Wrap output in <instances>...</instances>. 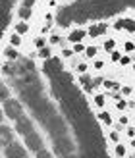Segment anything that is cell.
<instances>
[{
	"instance_id": "obj_1",
	"label": "cell",
	"mask_w": 135,
	"mask_h": 158,
	"mask_svg": "<svg viewBox=\"0 0 135 158\" xmlns=\"http://www.w3.org/2000/svg\"><path fill=\"white\" fill-rule=\"evenodd\" d=\"M54 148H56V152L62 154V156H68V154H74L71 151H74V143L66 137V133L64 135H56L54 137Z\"/></svg>"
},
{
	"instance_id": "obj_2",
	"label": "cell",
	"mask_w": 135,
	"mask_h": 158,
	"mask_svg": "<svg viewBox=\"0 0 135 158\" xmlns=\"http://www.w3.org/2000/svg\"><path fill=\"white\" fill-rule=\"evenodd\" d=\"M4 114L8 118H12V120H19V118H23V108L18 100L10 98V100L4 102Z\"/></svg>"
},
{
	"instance_id": "obj_3",
	"label": "cell",
	"mask_w": 135,
	"mask_h": 158,
	"mask_svg": "<svg viewBox=\"0 0 135 158\" xmlns=\"http://www.w3.org/2000/svg\"><path fill=\"white\" fill-rule=\"evenodd\" d=\"M4 148H6V151H4L6 152V158H27V151L19 143H15V141H14L12 145L4 147Z\"/></svg>"
},
{
	"instance_id": "obj_4",
	"label": "cell",
	"mask_w": 135,
	"mask_h": 158,
	"mask_svg": "<svg viewBox=\"0 0 135 158\" xmlns=\"http://www.w3.org/2000/svg\"><path fill=\"white\" fill-rule=\"evenodd\" d=\"M44 72H46V75H50V77H58L62 73V62H60V58L46 60L44 62Z\"/></svg>"
},
{
	"instance_id": "obj_5",
	"label": "cell",
	"mask_w": 135,
	"mask_h": 158,
	"mask_svg": "<svg viewBox=\"0 0 135 158\" xmlns=\"http://www.w3.org/2000/svg\"><path fill=\"white\" fill-rule=\"evenodd\" d=\"M25 145L29 147V151H35V152L43 151V139L35 131H31V133H27V135H25Z\"/></svg>"
},
{
	"instance_id": "obj_6",
	"label": "cell",
	"mask_w": 135,
	"mask_h": 158,
	"mask_svg": "<svg viewBox=\"0 0 135 158\" xmlns=\"http://www.w3.org/2000/svg\"><path fill=\"white\" fill-rule=\"evenodd\" d=\"M114 29L116 31H128V33H135V19H128V18H122L114 23Z\"/></svg>"
},
{
	"instance_id": "obj_7",
	"label": "cell",
	"mask_w": 135,
	"mask_h": 158,
	"mask_svg": "<svg viewBox=\"0 0 135 158\" xmlns=\"http://www.w3.org/2000/svg\"><path fill=\"white\" fill-rule=\"evenodd\" d=\"M15 131H18V133H21V135L25 137L27 133H31V131H33V123H31V120H29V118H25V116H23V118H19V120H18V123H15Z\"/></svg>"
},
{
	"instance_id": "obj_8",
	"label": "cell",
	"mask_w": 135,
	"mask_h": 158,
	"mask_svg": "<svg viewBox=\"0 0 135 158\" xmlns=\"http://www.w3.org/2000/svg\"><path fill=\"white\" fill-rule=\"evenodd\" d=\"M89 35L85 29H81V27H75V29H71L70 31V35H68V41L71 43V44H75V43H81L83 39Z\"/></svg>"
},
{
	"instance_id": "obj_9",
	"label": "cell",
	"mask_w": 135,
	"mask_h": 158,
	"mask_svg": "<svg viewBox=\"0 0 135 158\" xmlns=\"http://www.w3.org/2000/svg\"><path fill=\"white\" fill-rule=\"evenodd\" d=\"M106 29H108V25H106V23H93V25L89 27V29H87V33H89V37H100V35H104L106 33Z\"/></svg>"
},
{
	"instance_id": "obj_10",
	"label": "cell",
	"mask_w": 135,
	"mask_h": 158,
	"mask_svg": "<svg viewBox=\"0 0 135 158\" xmlns=\"http://www.w3.org/2000/svg\"><path fill=\"white\" fill-rule=\"evenodd\" d=\"M14 143V133L12 129L8 127V125H2V145L8 147V145H12Z\"/></svg>"
},
{
	"instance_id": "obj_11",
	"label": "cell",
	"mask_w": 135,
	"mask_h": 158,
	"mask_svg": "<svg viewBox=\"0 0 135 158\" xmlns=\"http://www.w3.org/2000/svg\"><path fill=\"white\" fill-rule=\"evenodd\" d=\"M18 15H19L21 21H27V19H31V15H33V10H31V8H25V6H19Z\"/></svg>"
},
{
	"instance_id": "obj_12",
	"label": "cell",
	"mask_w": 135,
	"mask_h": 158,
	"mask_svg": "<svg viewBox=\"0 0 135 158\" xmlns=\"http://www.w3.org/2000/svg\"><path fill=\"white\" fill-rule=\"evenodd\" d=\"M14 33H18V35H25V33H29V23H27V21L15 23V25H14Z\"/></svg>"
},
{
	"instance_id": "obj_13",
	"label": "cell",
	"mask_w": 135,
	"mask_h": 158,
	"mask_svg": "<svg viewBox=\"0 0 135 158\" xmlns=\"http://www.w3.org/2000/svg\"><path fill=\"white\" fill-rule=\"evenodd\" d=\"M99 120H100V123H104V125H112V123H114V120H112V114H110V112H106V110H102V112H99Z\"/></svg>"
},
{
	"instance_id": "obj_14",
	"label": "cell",
	"mask_w": 135,
	"mask_h": 158,
	"mask_svg": "<svg viewBox=\"0 0 135 158\" xmlns=\"http://www.w3.org/2000/svg\"><path fill=\"white\" fill-rule=\"evenodd\" d=\"M4 58L14 62V60H18V58H19V54H18V50H15L14 46H8V48L4 50Z\"/></svg>"
},
{
	"instance_id": "obj_15",
	"label": "cell",
	"mask_w": 135,
	"mask_h": 158,
	"mask_svg": "<svg viewBox=\"0 0 135 158\" xmlns=\"http://www.w3.org/2000/svg\"><path fill=\"white\" fill-rule=\"evenodd\" d=\"M93 102H95V106H97V108H104L106 106V94H95V97H93Z\"/></svg>"
},
{
	"instance_id": "obj_16",
	"label": "cell",
	"mask_w": 135,
	"mask_h": 158,
	"mask_svg": "<svg viewBox=\"0 0 135 158\" xmlns=\"http://www.w3.org/2000/svg\"><path fill=\"white\" fill-rule=\"evenodd\" d=\"M102 48H104L106 52H114V50H116V39H104Z\"/></svg>"
},
{
	"instance_id": "obj_17",
	"label": "cell",
	"mask_w": 135,
	"mask_h": 158,
	"mask_svg": "<svg viewBox=\"0 0 135 158\" xmlns=\"http://www.w3.org/2000/svg\"><path fill=\"white\" fill-rule=\"evenodd\" d=\"M8 41H10V46H14V48H18V46L21 44V35H18V33H12Z\"/></svg>"
},
{
	"instance_id": "obj_18",
	"label": "cell",
	"mask_w": 135,
	"mask_h": 158,
	"mask_svg": "<svg viewBox=\"0 0 135 158\" xmlns=\"http://www.w3.org/2000/svg\"><path fill=\"white\" fill-rule=\"evenodd\" d=\"M97 54H99V48H97V46H95V44H91V46H87V50H85V56L87 58H97Z\"/></svg>"
},
{
	"instance_id": "obj_19",
	"label": "cell",
	"mask_w": 135,
	"mask_h": 158,
	"mask_svg": "<svg viewBox=\"0 0 135 158\" xmlns=\"http://www.w3.org/2000/svg\"><path fill=\"white\" fill-rule=\"evenodd\" d=\"M39 58H43L44 62L52 58V52H50V48H49V46H44V48H41V50H39Z\"/></svg>"
},
{
	"instance_id": "obj_20",
	"label": "cell",
	"mask_w": 135,
	"mask_h": 158,
	"mask_svg": "<svg viewBox=\"0 0 135 158\" xmlns=\"http://www.w3.org/2000/svg\"><path fill=\"white\" fill-rule=\"evenodd\" d=\"M114 151H116V156L118 158H124L125 154H128V148H125V145H116V148H114Z\"/></svg>"
},
{
	"instance_id": "obj_21",
	"label": "cell",
	"mask_w": 135,
	"mask_h": 158,
	"mask_svg": "<svg viewBox=\"0 0 135 158\" xmlns=\"http://www.w3.org/2000/svg\"><path fill=\"white\" fill-rule=\"evenodd\" d=\"M71 50H74V54H85L87 46H85L83 43H75L74 46H71Z\"/></svg>"
},
{
	"instance_id": "obj_22",
	"label": "cell",
	"mask_w": 135,
	"mask_h": 158,
	"mask_svg": "<svg viewBox=\"0 0 135 158\" xmlns=\"http://www.w3.org/2000/svg\"><path fill=\"white\" fill-rule=\"evenodd\" d=\"M120 60H122V52H120V50L110 52V62H114V64H120Z\"/></svg>"
},
{
	"instance_id": "obj_23",
	"label": "cell",
	"mask_w": 135,
	"mask_h": 158,
	"mask_svg": "<svg viewBox=\"0 0 135 158\" xmlns=\"http://www.w3.org/2000/svg\"><path fill=\"white\" fill-rule=\"evenodd\" d=\"M87 69H89V66H87L85 62H81V64H77V66H75V72H77L79 75H85V73H87Z\"/></svg>"
},
{
	"instance_id": "obj_24",
	"label": "cell",
	"mask_w": 135,
	"mask_h": 158,
	"mask_svg": "<svg viewBox=\"0 0 135 158\" xmlns=\"http://www.w3.org/2000/svg\"><path fill=\"white\" fill-rule=\"evenodd\" d=\"M102 85H104L106 89H110V91H118V89H122V87L118 85V83H114V81H108V79H106V81L102 83Z\"/></svg>"
},
{
	"instance_id": "obj_25",
	"label": "cell",
	"mask_w": 135,
	"mask_h": 158,
	"mask_svg": "<svg viewBox=\"0 0 135 158\" xmlns=\"http://www.w3.org/2000/svg\"><path fill=\"white\" fill-rule=\"evenodd\" d=\"M108 139L112 141V143L120 145V133H118V131H110V133H108Z\"/></svg>"
},
{
	"instance_id": "obj_26",
	"label": "cell",
	"mask_w": 135,
	"mask_h": 158,
	"mask_svg": "<svg viewBox=\"0 0 135 158\" xmlns=\"http://www.w3.org/2000/svg\"><path fill=\"white\" fill-rule=\"evenodd\" d=\"M35 46H37L39 50L44 48V46H46V39H44V37H37V39H35Z\"/></svg>"
},
{
	"instance_id": "obj_27",
	"label": "cell",
	"mask_w": 135,
	"mask_h": 158,
	"mask_svg": "<svg viewBox=\"0 0 135 158\" xmlns=\"http://www.w3.org/2000/svg\"><path fill=\"white\" fill-rule=\"evenodd\" d=\"M116 108L120 110V112H122V110H125V108H128V100H124V98H118V100H116Z\"/></svg>"
},
{
	"instance_id": "obj_28",
	"label": "cell",
	"mask_w": 135,
	"mask_h": 158,
	"mask_svg": "<svg viewBox=\"0 0 135 158\" xmlns=\"http://www.w3.org/2000/svg\"><path fill=\"white\" fill-rule=\"evenodd\" d=\"M124 50H125V52H133V50H135V43H133V41H125V43H124Z\"/></svg>"
},
{
	"instance_id": "obj_29",
	"label": "cell",
	"mask_w": 135,
	"mask_h": 158,
	"mask_svg": "<svg viewBox=\"0 0 135 158\" xmlns=\"http://www.w3.org/2000/svg\"><path fill=\"white\" fill-rule=\"evenodd\" d=\"M120 64H122V66H129V64H133V60L128 56V54H124V56H122V60H120Z\"/></svg>"
},
{
	"instance_id": "obj_30",
	"label": "cell",
	"mask_w": 135,
	"mask_h": 158,
	"mask_svg": "<svg viewBox=\"0 0 135 158\" xmlns=\"http://www.w3.org/2000/svg\"><path fill=\"white\" fill-rule=\"evenodd\" d=\"M120 91H122V94H125V97H129V94L133 93V89H131L129 85H122V89H120Z\"/></svg>"
},
{
	"instance_id": "obj_31",
	"label": "cell",
	"mask_w": 135,
	"mask_h": 158,
	"mask_svg": "<svg viewBox=\"0 0 135 158\" xmlns=\"http://www.w3.org/2000/svg\"><path fill=\"white\" fill-rule=\"evenodd\" d=\"M37 158H52V154H50L49 151H44V148H43V151H39V152H37Z\"/></svg>"
},
{
	"instance_id": "obj_32",
	"label": "cell",
	"mask_w": 135,
	"mask_h": 158,
	"mask_svg": "<svg viewBox=\"0 0 135 158\" xmlns=\"http://www.w3.org/2000/svg\"><path fill=\"white\" fill-rule=\"evenodd\" d=\"M93 68L95 69H102V68H104V60H95L93 62Z\"/></svg>"
},
{
	"instance_id": "obj_33",
	"label": "cell",
	"mask_w": 135,
	"mask_h": 158,
	"mask_svg": "<svg viewBox=\"0 0 135 158\" xmlns=\"http://www.w3.org/2000/svg\"><path fill=\"white\" fill-rule=\"evenodd\" d=\"M60 41H62V39H60L58 35H50V39H49L50 44H60Z\"/></svg>"
},
{
	"instance_id": "obj_34",
	"label": "cell",
	"mask_w": 135,
	"mask_h": 158,
	"mask_svg": "<svg viewBox=\"0 0 135 158\" xmlns=\"http://www.w3.org/2000/svg\"><path fill=\"white\" fill-rule=\"evenodd\" d=\"M71 56H74V50H70V48L62 50V58H71Z\"/></svg>"
},
{
	"instance_id": "obj_35",
	"label": "cell",
	"mask_w": 135,
	"mask_h": 158,
	"mask_svg": "<svg viewBox=\"0 0 135 158\" xmlns=\"http://www.w3.org/2000/svg\"><path fill=\"white\" fill-rule=\"evenodd\" d=\"M118 122H120V125H124V127H125V125L129 123V118L128 116H120V120H118Z\"/></svg>"
},
{
	"instance_id": "obj_36",
	"label": "cell",
	"mask_w": 135,
	"mask_h": 158,
	"mask_svg": "<svg viewBox=\"0 0 135 158\" xmlns=\"http://www.w3.org/2000/svg\"><path fill=\"white\" fill-rule=\"evenodd\" d=\"M6 100H10V98H8V87L4 85L2 87V102H6Z\"/></svg>"
},
{
	"instance_id": "obj_37",
	"label": "cell",
	"mask_w": 135,
	"mask_h": 158,
	"mask_svg": "<svg viewBox=\"0 0 135 158\" xmlns=\"http://www.w3.org/2000/svg\"><path fill=\"white\" fill-rule=\"evenodd\" d=\"M125 133H128L129 139H135V127H128V129H125Z\"/></svg>"
},
{
	"instance_id": "obj_38",
	"label": "cell",
	"mask_w": 135,
	"mask_h": 158,
	"mask_svg": "<svg viewBox=\"0 0 135 158\" xmlns=\"http://www.w3.org/2000/svg\"><path fill=\"white\" fill-rule=\"evenodd\" d=\"M21 6H25V8H33L35 6V0H23V4Z\"/></svg>"
},
{
	"instance_id": "obj_39",
	"label": "cell",
	"mask_w": 135,
	"mask_h": 158,
	"mask_svg": "<svg viewBox=\"0 0 135 158\" xmlns=\"http://www.w3.org/2000/svg\"><path fill=\"white\" fill-rule=\"evenodd\" d=\"M64 158H77L75 154H68V156H64Z\"/></svg>"
},
{
	"instance_id": "obj_40",
	"label": "cell",
	"mask_w": 135,
	"mask_h": 158,
	"mask_svg": "<svg viewBox=\"0 0 135 158\" xmlns=\"http://www.w3.org/2000/svg\"><path fill=\"white\" fill-rule=\"evenodd\" d=\"M131 66H133V69H135V60H133V64H131Z\"/></svg>"
},
{
	"instance_id": "obj_41",
	"label": "cell",
	"mask_w": 135,
	"mask_h": 158,
	"mask_svg": "<svg viewBox=\"0 0 135 158\" xmlns=\"http://www.w3.org/2000/svg\"><path fill=\"white\" fill-rule=\"evenodd\" d=\"M133 94H135V91H133Z\"/></svg>"
}]
</instances>
